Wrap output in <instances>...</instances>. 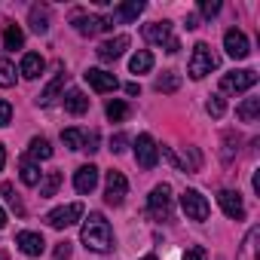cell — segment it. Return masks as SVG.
Listing matches in <instances>:
<instances>
[{"mask_svg":"<svg viewBox=\"0 0 260 260\" xmlns=\"http://www.w3.org/2000/svg\"><path fill=\"white\" fill-rule=\"evenodd\" d=\"M80 242H83L89 251H95V254H104V251H110V248H113V230H110V223L104 220V214L92 211V214L83 220Z\"/></svg>","mask_w":260,"mask_h":260,"instance_id":"6da1fadb","label":"cell"},{"mask_svg":"<svg viewBox=\"0 0 260 260\" xmlns=\"http://www.w3.org/2000/svg\"><path fill=\"white\" fill-rule=\"evenodd\" d=\"M71 22H74L77 34H83V37H95V34H104L113 28L110 16H95V13H74Z\"/></svg>","mask_w":260,"mask_h":260,"instance_id":"7a4b0ae2","label":"cell"},{"mask_svg":"<svg viewBox=\"0 0 260 260\" xmlns=\"http://www.w3.org/2000/svg\"><path fill=\"white\" fill-rule=\"evenodd\" d=\"M144 40L147 43H156V46H162L166 52H178L181 49V43H178V37L172 34V22H153V25H144Z\"/></svg>","mask_w":260,"mask_h":260,"instance_id":"3957f363","label":"cell"},{"mask_svg":"<svg viewBox=\"0 0 260 260\" xmlns=\"http://www.w3.org/2000/svg\"><path fill=\"white\" fill-rule=\"evenodd\" d=\"M214 68H217V55L211 52V46H208V43H196V46H193V55H190V64H187L190 77H193V80H202V77L211 74Z\"/></svg>","mask_w":260,"mask_h":260,"instance_id":"277c9868","label":"cell"},{"mask_svg":"<svg viewBox=\"0 0 260 260\" xmlns=\"http://www.w3.org/2000/svg\"><path fill=\"white\" fill-rule=\"evenodd\" d=\"M150 214L156 217V220H172V187L169 184H156L153 187V193H150Z\"/></svg>","mask_w":260,"mask_h":260,"instance_id":"5b68a950","label":"cell"},{"mask_svg":"<svg viewBox=\"0 0 260 260\" xmlns=\"http://www.w3.org/2000/svg\"><path fill=\"white\" fill-rule=\"evenodd\" d=\"M257 83V71H233V74H223L220 77V92H230V95H239V92H248L251 86Z\"/></svg>","mask_w":260,"mask_h":260,"instance_id":"8992f818","label":"cell"},{"mask_svg":"<svg viewBox=\"0 0 260 260\" xmlns=\"http://www.w3.org/2000/svg\"><path fill=\"white\" fill-rule=\"evenodd\" d=\"M181 208H184V214L190 217V220H205L208 217V199L199 193V190H184L181 193Z\"/></svg>","mask_w":260,"mask_h":260,"instance_id":"52a82bcc","label":"cell"},{"mask_svg":"<svg viewBox=\"0 0 260 260\" xmlns=\"http://www.w3.org/2000/svg\"><path fill=\"white\" fill-rule=\"evenodd\" d=\"M83 217V205L80 202H71V205H61V208H52L49 214H46V223L52 226V230H64V226H71V223H77Z\"/></svg>","mask_w":260,"mask_h":260,"instance_id":"ba28073f","label":"cell"},{"mask_svg":"<svg viewBox=\"0 0 260 260\" xmlns=\"http://www.w3.org/2000/svg\"><path fill=\"white\" fill-rule=\"evenodd\" d=\"M156 159H159V147H156L153 135H138V141H135V162L150 172L156 166Z\"/></svg>","mask_w":260,"mask_h":260,"instance_id":"9c48e42d","label":"cell"},{"mask_svg":"<svg viewBox=\"0 0 260 260\" xmlns=\"http://www.w3.org/2000/svg\"><path fill=\"white\" fill-rule=\"evenodd\" d=\"M125 193H128V181H125V175L122 172H107V187H104V202L107 205H122V199H125Z\"/></svg>","mask_w":260,"mask_h":260,"instance_id":"30bf717a","label":"cell"},{"mask_svg":"<svg viewBox=\"0 0 260 260\" xmlns=\"http://www.w3.org/2000/svg\"><path fill=\"white\" fill-rule=\"evenodd\" d=\"M223 49H226L230 58H248V52H251L248 37H245L239 28H230V31L223 34Z\"/></svg>","mask_w":260,"mask_h":260,"instance_id":"8fae6325","label":"cell"},{"mask_svg":"<svg viewBox=\"0 0 260 260\" xmlns=\"http://www.w3.org/2000/svg\"><path fill=\"white\" fill-rule=\"evenodd\" d=\"M217 202H220V208H223V214L230 220H245V202H242V196L236 190H220Z\"/></svg>","mask_w":260,"mask_h":260,"instance_id":"7c38bea8","label":"cell"},{"mask_svg":"<svg viewBox=\"0 0 260 260\" xmlns=\"http://www.w3.org/2000/svg\"><path fill=\"white\" fill-rule=\"evenodd\" d=\"M74 187H77V193H92L95 187H98V169L89 162V166H80L77 172H74Z\"/></svg>","mask_w":260,"mask_h":260,"instance_id":"4fadbf2b","label":"cell"},{"mask_svg":"<svg viewBox=\"0 0 260 260\" xmlns=\"http://www.w3.org/2000/svg\"><path fill=\"white\" fill-rule=\"evenodd\" d=\"M16 245H19V251L28 254V257H37V254H43V248H46L43 236H40V233H31V230H22V233L16 236Z\"/></svg>","mask_w":260,"mask_h":260,"instance_id":"5bb4252c","label":"cell"},{"mask_svg":"<svg viewBox=\"0 0 260 260\" xmlns=\"http://www.w3.org/2000/svg\"><path fill=\"white\" fill-rule=\"evenodd\" d=\"M86 83H89L95 92H113V89L119 86L116 77L107 74V71H101V68H89V71H86Z\"/></svg>","mask_w":260,"mask_h":260,"instance_id":"9a60e30c","label":"cell"},{"mask_svg":"<svg viewBox=\"0 0 260 260\" xmlns=\"http://www.w3.org/2000/svg\"><path fill=\"white\" fill-rule=\"evenodd\" d=\"M125 49H128V37H125V34H119V37L104 40V43L98 46V58H101V61H116Z\"/></svg>","mask_w":260,"mask_h":260,"instance_id":"2e32d148","label":"cell"},{"mask_svg":"<svg viewBox=\"0 0 260 260\" xmlns=\"http://www.w3.org/2000/svg\"><path fill=\"white\" fill-rule=\"evenodd\" d=\"M43 68H46V61H43V55H40V52H25L19 74H22L25 80H37V77L43 74Z\"/></svg>","mask_w":260,"mask_h":260,"instance_id":"e0dca14e","label":"cell"},{"mask_svg":"<svg viewBox=\"0 0 260 260\" xmlns=\"http://www.w3.org/2000/svg\"><path fill=\"white\" fill-rule=\"evenodd\" d=\"M64 83H68V74L64 71H58V77L40 92V98H37V104H43V107H49V104H55L58 101V95H61V89H64Z\"/></svg>","mask_w":260,"mask_h":260,"instance_id":"ac0fdd59","label":"cell"},{"mask_svg":"<svg viewBox=\"0 0 260 260\" xmlns=\"http://www.w3.org/2000/svg\"><path fill=\"white\" fill-rule=\"evenodd\" d=\"M64 107H68V113L83 116V113L89 110V98H86V92H83V89H71L68 98H64Z\"/></svg>","mask_w":260,"mask_h":260,"instance_id":"d6986e66","label":"cell"},{"mask_svg":"<svg viewBox=\"0 0 260 260\" xmlns=\"http://www.w3.org/2000/svg\"><path fill=\"white\" fill-rule=\"evenodd\" d=\"M141 13H144V0H128V4H119V7H116L113 16H116L119 22H135Z\"/></svg>","mask_w":260,"mask_h":260,"instance_id":"ffe728a7","label":"cell"},{"mask_svg":"<svg viewBox=\"0 0 260 260\" xmlns=\"http://www.w3.org/2000/svg\"><path fill=\"white\" fill-rule=\"evenodd\" d=\"M19 175H22V184H28V187H37V184H40V166H37L34 159H28V156H22Z\"/></svg>","mask_w":260,"mask_h":260,"instance_id":"44dd1931","label":"cell"},{"mask_svg":"<svg viewBox=\"0 0 260 260\" xmlns=\"http://www.w3.org/2000/svg\"><path fill=\"white\" fill-rule=\"evenodd\" d=\"M257 113H260V98H245V101L236 107V116H239L242 122H254Z\"/></svg>","mask_w":260,"mask_h":260,"instance_id":"7402d4cb","label":"cell"},{"mask_svg":"<svg viewBox=\"0 0 260 260\" xmlns=\"http://www.w3.org/2000/svg\"><path fill=\"white\" fill-rule=\"evenodd\" d=\"M150 68H153V55L147 49H141V52H135L132 58H128V71L132 74H147Z\"/></svg>","mask_w":260,"mask_h":260,"instance_id":"603a6c76","label":"cell"},{"mask_svg":"<svg viewBox=\"0 0 260 260\" xmlns=\"http://www.w3.org/2000/svg\"><path fill=\"white\" fill-rule=\"evenodd\" d=\"M31 31L34 34H46L49 31V13H46V7H31Z\"/></svg>","mask_w":260,"mask_h":260,"instance_id":"cb8c5ba5","label":"cell"},{"mask_svg":"<svg viewBox=\"0 0 260 260\" xmlns=\"http://www.w3.org/2000/svg\"><path fill=\"white\" fill-rule=\"evenodd\" d=\"M4 46L13 52V49H22L25 46V31L19 28V25H7V31H4Z\"/></svg>","mask_w":260,"mask_h":260,"instance_id":"d4e9b609","label":"cell"},{"mask_svg":"<svg viewBox=\"0 0 260 260\" xmlns=\"http://www.w3.org/2000/svg\"><path fill=\"white\" fill-rule=\"evenodd\" d=\"M52 156V144L46 138H31L28 144V159H49Z\"/></svg>","mask_w":260,"mask_h":260,"instance_id":"484cf974","label":"cell"},{"mask_svg":"<svg viewBox=\"0 0 260 260\" xmlns=\"http://www.w3.org/2000/svg\"><path fill=\"white\" fill-rule=\"evenodd\" d=\"M58 187H61V172H46V178L40 181V199L55 196V193H58Z\"/></svg>","mask_w":260,"mask_h":260,"instance_id":"4316f807","label":"cell"},{"mask_svg":"<svg viewBox=\"0 0 260 260\" xmlns=\"http://www.w3.org/2000/svg\"><path fill=\"white\" fill-rule=\"evenodd\" d=\"M61 141H64V147H71V150H83V147H86V132H80V128H64V132H61Z\"/></svg>","mask_w":260,"mask_h":260,"instance_id":"83f0119b","label":"cell"},{"mask_svg":"<svg viewBox=\"0 0 260 260\" xmlns=\"http://www.w3.org/2000/svg\"><path fill=\"white\" fill-rule=\"evenodd\" d=\"M181 89V77L175 71H166L162 77H156V92H178Z\"/></svg>","mask_w":260,"mask_h":260,"instance_id":"f1b7e54d","label":"cell"},{"mask_svg":"<svg viewBox=\"0 0 260 260\" xmlns=\"http://www.w3.org/2000/svg\"><path fill=\"white\" fill-rule=\"evenodd\" d=\"M16 86V68L10 58H0V89H10Z\"/></svg>","mask_w":260,"mask_h":260,"instance_id":"f546056e","label":"cell"},{"mask_svg":"<svg viewBox=\"0 0 260 260\" xmlns=\"http://www.w3.org/2000/svg\"><path fill=\"white\" fill-rule=\"evenodd\" d=\"M125 116H128V104L119 101V98H113V101L107 104V119H110V122H122Z\"/></svg>","mask_w":260,"mask_h":260,"instance_id":"4dcf8cb0","label":"cell"},{"mask_svg":"<svg viewBox=\"0 0 260 260\" xmlns=\"http://www.w3.org/2000/svg\"><path fill=\"white\" fill-rule=\"evenodd\" d=\"M0 193H4V199H7V205L16 211V214H25V205H22V199L16 196V187L13 184H4V187H0Z\"/></svg>","mask_w":260,"mask_h":260,"instance_id":"1f68e13d","label":"cell"},{"mask_svg":"<svg viewBox=\"0 0 260 260\" xmlns=\"http://www.w3.org/2000/svg\"><path fill=\"white\" fill-rule=\"evenodd\" d=\"M239 135L236 132H226L223 135V162H233V153H239Z\"/></svg>","mask_w":260,"mask_h":260,"instance_id":"d6a6232c","label":"cell"},{"mask_svg":"<svg viewBox=\"0 0 260 260\" xmlns=\"http://www.w3.org/2000/svg\"><path fill=\"white\" fill-rule=\"evenodd\" d=\"M205 110H208V113H211L214 119H220V116L226 113V101H223L220 95H211V98L205 101Z\"/></svg>","mask_w":260,"mask_h":260,"instance_id":"836d02e7","label":"cell"},{"mask_svg":"<svg viewBox=\"0 0 260 260\" xmlns=\"http://www.w3.org/2000/svg\"><path fill=\"white\" fill-rule=\"evenodd\" d=\"M254 242H257V226L245 236V242H242V260H254Z\"/></svg>","mask_w":260,"mask_h":260,"instance_id":"e575fe53","label":"cell"},{"mask_svg":"<svg viewBox=\"0 0 260 260\" xmlns=\"http://www.w3.org/2000/svg\"><path fill=\"white\" fill-rule=\"evenodd\" d=\"M52 260H71V242H68V239L55 245V251H52Z\"/></svg>","mask_w":260,"mask_h":260,"instance_id":"d590c367","label":"cell"},{"mask_svg":"<svg viewBox=\"0 0 260 260\" xmlns=\"http://www.w3.org/2000/svg\"><path fill=\"white\" fill-rule=\"evenodd\" d=\"M184 260H208V251L202 245H193V248L184 251Z\"/></svg>","mask_w":260,"mask_h":260,"instance_id":"8d00e7d4","label":"cell"},{"mask_svg":"<svg viewBox=\"0 0 260 260\" xmlns=\"http://www.w3.org/2000/svg\"><path fill=\"white\" fill-rule=\"evenodd\" d=\"M199 13L211 19V16H217V13H220V4H217V0H202V4H199Z\"/></svg>","mask_w":260,"mask_h":260,"instance_id":"74e56055","label":"cell"},{"mask_svg":"<svg viewBox=\"0 0 260 260\" xmlns=\"http://www.w3.org/2000/svg\"><path fill=\"white\" fill-rule=\"evenodd\" d=\"M10 122H13V104L0 101V125H10Z\"/></svg>","mask_w":260,"mask_h":260,"instance_id":"f35d334b","label":"cell"},{"mask_svg":"<svg viewBox=\"0 0 260 260\" xmlns=\"http://www.w3.org/2000/svg\"><path fill=\"white\" fill-rule=\"evenodd\" d=\"M125 141H128V138H125L122 132L113 135V138H110V150H113V153H122V150H125Z\"/></svg>","mask_w":260,"mask_h":260,"instance_id":"ab89813d","label":"cell"},{"mask_svg":"<svg viewBox=\"0 0 260 260\" xmlns=\"http://www.w3.org/2000/svg\"><path fill=\"white\" fill-rule=\"evenodd\" d=\"M83 150H89V153L98 150V132H89V135H86V147H83Z\"/></svg>","mask_w":260,"mask_h":260,"instance_id":"60d3db41","label":"cell"},{"mask_svg":"<svg viewBox=\"0 0 260 260\" xmlns=\"http://www.w3.org/2000/svg\"><path fill=\"white\" fill-rule=\"evenodd\" d=\"M138 92H141L138 83H125V95H138Z\"/></svg>","mask_w":260,"mask_h":260,"instance_id":"b9f144b4","label":"cell"},{"mask_svg":"<svg viewBox=\"0 0 260 260\" xmlns=\"http://www.w3.org/2000/svg\"><path fill=\"white\" fill-rule=\"evenodd\" d=\"M193 28H199V19L196 16H187V31H193Z\"/></svg>","mask_w":260,"mask_h":260,"instance_id":"7bdbcfd3","label":"cell"},{"mask_svg":"<svg viewBox=\"0 0 260 260\" xmlns=\"http://www.w3.org/2000/svg\"><path fill=\"white\" fill-rule=\"evenodd\" d=\"M4 166H7V147L0 144V172H4Z\"/></svg>","mask_w":260,"mask_h":260,"instance_id":"ee69618b","label":"cell"},{"mask_svg":"<svg viewBox=\"0 0 260 260\" xmlns=\"http://www.w3.org/2000/svg\"><path fill=\"white\" fill-rule=\"evenodd\" d=\"M4 226H7V211L0 208V230H4Z\"/></svg>","mask_w":260,"mask_h":260,"instance_id":"f6af8a7d","label":"cell"},{"mask_svg":"<svg viewBox=\"0 0 260 260\" xmlns=\"http://www.w3.org/2000/svg\"><path fill=\"white\" fill-rule=\"evenodd\" d=\"M0 260H10V254H7V251H0Z\"/></svg>","mask_w":260,"mask_h":260,"instance_id":"bcb514c9","label":"cell"},{"mask_svg":"<svg viewBox=\"0 0 260 260\" xmlns=\"http://www.w3.org/2000/svg\"><path fill=\"white\" fill-rule=\"evenodd\" d=\"M141 260H156V254H147V257H141Z\"/></svg>","mask_w":260,"mask_h":260,"instance_id":"7dc6e473","label":"cell"}]
</instances>
